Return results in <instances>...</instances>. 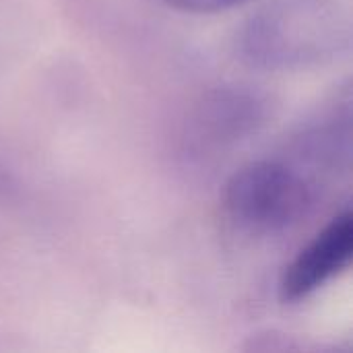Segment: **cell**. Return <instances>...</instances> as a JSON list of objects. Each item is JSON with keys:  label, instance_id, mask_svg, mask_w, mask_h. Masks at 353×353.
I'll list each match as a JSON object with an SVG mask.
<instances>
[{"label": "cell", "instance_id": "obj_4", "mask_svg": "<svg viewBox=\"0 0 353 353\" xmlns=\"http://www.w3.org/2000/svg\"><path fill=\"white\" fill-rule=\"evenodd\" d=\"M263 116L256 95L244 91H221L213 95L199 116V139L211 145L236 141L248 134Z\"/></svg>", "mask_w": 353, "mask_h": 353}, {"label": "cell", "instance_id": "obj_3", "mask_svg": "<svg viewBox=\"0 0 353 353\" xmlns=\"http://www.w3.org/2000/svg\"><path fill=\"white\" fill-rule=\"evenodd\" d=\"M353 256V215L350 209L335 215L312 242L285 267L279 281V300L283 304L300 302L339 273H343Z\"/></svg>", "mask_w": 353, "mask_h": 353}, {"label": "cell", "instance_id": "obj_5", "mask_svg": "<svg viewBox=\"0 0 353 353\" xmlns=\"http://www.w3.org/2000/svg\"><path fill=\"white\" fill-rule=\"evenodd\" d=\"M163 2L182 12L211 14V12H221V10L234 8L236 4H240L244 0H163Z\"/></svg>", "mask_w": 353, "mask_h": 353}, {"label": "cell", "instance_id": "obj_2", "mask_svg": "<svg viewBox=\"0 0 353 353\" xmlns=\"http://www.w3.org/2000/svg\"><path fill=\"white\" fill-rule=\"evenodd\" d=\"M312 205L304 176L275 159L250 161L225 184L223 207L234 228L248 236H277L298 225Z\"/></svg>", "mask_w": 353, "mask_h": 353}, {"label": "cell", "instance_id": "obj_1", "mask_svg": "<svg viewBox=\"0 0 353 353\" xmlns=\"http://www.w3.org/2000/svg\"><path fill=\"white\" fill-rule=\"evenodd\" d=\"M352 23L341 0H271L240 33V54L256 68L302 70L350 48Z\"/></svg>", "mask_w": 353, "mask_h": 353}]
</instances>
